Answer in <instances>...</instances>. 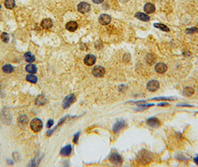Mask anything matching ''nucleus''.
<instances>
[{
  "instance_id": "nucleus-1",
  "label": "nucleus",
  "mask_w": 198,
  "mask_h": 167,
  "mask_svg": "<svg viewBox=\"0 0 198 167\" xmlns=\"http://www.w3.org/2000/svg\"><path fill=\"white\" fill-rule=\"evenodd\" d=\"M30 127H31L33 131L39 132V131H41V129H42L43 122L38 118L34 119V120L31 121V123H30Z\"/></svg>"
},
{
  "instance_id": "nucleus-2",
  "label": "nucleus",
  "mask_w": 198,
  "mask_h": 167,
  "mask_svg": "<svg viewBox=\"0 0 198 167\" xmlns=\"http://www.w3.org/2000/svg\"><path fill=\"white\" fill-rule=\"evenodd\" d=\"M109 160L112 164L116 166L121 165L122 164V161H123L122 156L118 152H113L109 155Z\"/></svg>"
},
{
  "instance_id": "nucleus-3",
  "label": "nucleus",
  "mask_w": 198,
  "mask_h": 167,
  "mask_svg": "<svg viewBox=\"0 0 198 167\" xmlns=\"http://www.w3.org/2000/svg\"><path fill=\"white\" fill-rule=\"evenodd\" d=\"M105 68L104 67L97 65L93 69V74L96 77H102L105 74Z\"/></svg>"
},
{
  "instance_id": "nucleus-4",
  "label": "nucleus",
  "mask_w": 198,
  "mask_h": 167,
  "mask_svg": "<svg viewBox=\"0 0 198 167\" xmlns=\"http://www.w3.org/2000/svg\"><path fill=\"white\" fill-rule=\"evenodd\" d=\"M75 101V96L74 94H69L67 97H65L64 102H63V108H67L68 107L71 106L73 102Z\"/></svg>"
},
{
  "instance_id": "nucleus-5",
  "label": "nucleus",
  "mask_w": 198,
  "mask_h": 167,
  "mask_svg": "<svg viewBox=\"0 0 198 167\" xmlns=\"http://www.w3.org/2000/svg\"><path fill=\"white\" fill-rule=\"evenodd\" d=\"M159 83L158 81L154 80V79L149 81L147 84V90L151 92H156V90L159 89Z\"/></svg>"
},
{
  "instance_id": "nucleus-6",
  "label": "nucleus",
  "mask_w": 198,
  "mask_h": 167,
  "mask_svg": "<svg viewBox=\"0 0 198 167\" xmlns=\"http://www.w3.org/2000/svg\"><path fill=\"white\" fill-rule=\"evenodd\" d=\"M78 10L79 12L82 13H85L89 12L90 10V5L86 2H80L78 5Z\"/></svg>"
},
{
  "instance_id": "nucleus-7",
  "label": "nucleus",
  "mask_w": 198,
  "mask_h": 167,
  "mask_svg": "<svg viewBox=\"0 0 198 167\" xmlns=\"http://www.w3.org/2000/svg\"><path fill=\"white\" fill-rule=\"evenodd\" d=\"M96 61V58L93 54H88L84 58V63L88 66H91L95 63Z\"/></svg>"
},
{
  "instance_id": "nucleus-8",
  "label": "nucleus",
  "mask_w": 198,
  "mask_h": 167,
  "mask_svg": "<svg viewBox=\"0 0 198 167\" xmlns=\"http://www.w3.org/2000/svg\"><path fill=\"white\" fill-rule=\"evenodd\" d=\"M155 70L159 74H164L165 72L167 71L168 66L162 63H159L155 65Z\"/></svg>"
},
{
  "instance_id": "nucleus-9",
  "label": "nucleus",
  "mask_w": 198,
  "mask_h": 167,
  "mask_svg": "<svg viewBox=\"0 0 198 167\" xmlns=\"http://www.w3.org/2000/svg\"><path fill=\"white\" fill-rule=\"evenodd\" d=\"M125 126L126 123L124 121H118V122L115 123L114 126H113V131H114L115 133H117V132H118V131H121L122 129H123L125 127Z\"/></svg>"
},
{
  "instance_id": "nucleus-10",
  "label": "nucleus",
  "mask_w": 198,
  "mask_h": 167,
  "mask_svg": "<svg viewBox=\"0 0 198 167\" xmlns=\"http://www.w3.org/2000/svg\"><path fill=\"white\" fill-rule=\"evenodd\" d=\"M111 16L108 14H101L99 17V22L103 25H107L110 23Z\"/></svg>"
},
{
  "instance_id": "nucleus-11",
  "label": "nucleus",
  "mask_w": 198,
  "mask_h": 167,
  "mask_svg": "<svg viewBox=\"0 0 198 167\" xmlns=\"http://www.w3.org/2000/svg\"><path fill=\"white\" fill-rule=\"evenodd\" d=\"M147 124L149 126L152 128H157L159 126L160 122L157 118H155V117H152V118L148 119L147 121Z\"/></svg>"
},
{
  "instance_id": "nucleus-12",
  "label": "nucleus",
  "mask_w": 198,
  "mask_h": 167,
  "mask_svg": "<svg viewBox=\"0 0 198 167\" xmlns=\"http://www.w3.org/2000/svg\"><path fill=\"white\" fill-rule=\"evenodd\" d=\"M155 10H156V8H155L154 5L151 3V2L146 3L145 7H144V11L146 13H153L155 11Z\"/></svg>"
},
{
  "instance_id": "nucleus-13",
  "label": "nucleus",
  "mask_w": 198,
  "mask_h": 167,
  "mask_svg": "<svg viewBox=\"0 0 198 167\" xmlns=\"http://www.w3.org/2000/svg\"><path fill=\"white\" fill-rule=\"evenodd\" d=\"M53 25V22L51 19H45L42 21L41 22V26H42L43 28L44 29H49L52 27Z\"/></svg>"
},
{
  "instance_id": "nucleus-14",
  "label": "nucleus",
  "mask_w": 198,
  "mask_h": 167,
  "mask_svg": "<svg viewBox=\"0 0 198 167\" xmlns=\"http://www.w3.org/2000/svg\"><path fill=\"white\" fill-rule=\"evenodd\" d=\"M78 27V25L76 22H74V21H72V22H69L66 25V28L69 31H75L77 30Z\"/></svg>"
},
{
  "instance_id": "nucleus-15",
  "label": "nucleus",
  "mask_w": 198,
  "mask_h": 167,
  "mask_svg": "<svg viewBox=\"0 0 198 167\" xmlns=\"http://www.w3.org/2000/svg\"><path fill=\"white\" fill-rule=\"evenodd\" d=\"M136 18H137L138 20H142L144 22H148L150 20V16L148 15L145 14V13H143L142 12H137L136 14H135Z\"/></svg>"
},
{
  "instance_id": "nucleus-16",
  "label": "nucleus",
  "mask_w": 198,
  "mask_h": 167,
  "mask_svg": "<svg viewBox=\"0 0 198 167\" xmlns=\"http://www.w3.org/2000/svg\"><path fill=\"white\" fill-rule=\"evenodd\" d=\"M72 152V145H67L64 146L60 151V155L62 156H69Z\"/></svg>"
},
{
  "instance_id": "nucleus-17",
  "label": "nucleus",
  "mask_w": 198,
  "mask_h": 167,
  "mask_svg": "<svg viewBox=\"0 0 198 167\" xmlns=\"http://www.w3.org/2000/svg\"><path fill=\"white\" fill-rule=\"evenodd\" d=\"M194 93H195V89L192 87H186L184 88L183 92H182L183 95L185 97H191Z\"/></svg>"
},
{
  "instance_id": "nucleus-18",
  "label": "nucleus",
  "mask_w": 198,
  "mask_h": 167,
  "mask_svg": "<svg viewBox=\"0 0 198 167\" xmlns=\"http://www.w3.org/2000/svg\"><path fill=\"white\" fill-rule=\"evenodd\" d=\"M26 71L28 72L29 74H35L37 71V68H36V65H33V64H28V65H26Z\"/></svg>"
},
{
  "instance_id": "nucleus-19",
  "label": "nucleus",
  "mask_w": 198,
  "mask_h": 167,
  "mask_svg": "<svg viewBox=\"0 0 198 167\" xmlns=\"http://www.w3.org/2000/svg\"><path fill=\"white\" fill-rule=\"evenodd\" d=\"M153 26H154L155 28H156L160 29V30H162V31H166V32H168V31H170V29H169L168 27H167L166 25H164V24L162 23H155L154 25H153Z\"/></svg>"
},
{
  "instance_id": "nucleus-20",
  "label": "nucleus",
  "mask_w": 198,
  "mask_h": 167,
  "mask_svg": "<svg viewBox=\"0 0 198 167\" xmlns=\"http://www.w3.org/2000/svg\"><path fill=\"white\" fill-rule=\"evenodd\" d=\"M25 59L28 63H32V62H34L35 60V57L31 53L27 52L25 54Z\"/></svg>"
},
{
  "instance_id": "nucleus-21",
  "label": "nucleus",
  "mask_w": 198,
  "mask_h": 167,
  "mask_svg": "<svg viewBox=\"0 0 198 167\" xmlns=\"http://www.w3.org/2000/svg\"><path fill=\"white\" fill-rule=\"evenodd\" d=\"M5 5L8 9H12L15 7V1L14 0H5Z\"/></svg>"
},
{
  "instance_id": "nucleus-22",
  "label": "nucleus",
  "mask_w": 198,
  "mask_h": 167,
  "mask_svg": "<svg viewBox=\"0 0 198 167\" xmlns=\"http://www.w3.org/2000/svg\"><path fill=\"white\" fill-rule=\"evenodd\" d=\"M2 70H3V71L5 72V73L9 74V73H11V72L14 71V67L11 65L7 64V65H3V67H2Z\"/></svg>"
},
{
  "instance_id": "nucleus-23",
  "label": "nucleus",
  "mask_w": 198,
  "mask_h": 167,
  "mask_svg": "<svg viewBox=\"0 0 198 167\" xmlns=\"http://www.w3.org/2000/svg\"><path fill=\"white\" fill-rule=\"evenodd\" d=\"M26 79H27V81H28V82H30L31 83H36V82H37V77H36V76L33 75L32 74H28L26 77Z\"/></svg>"
},
{
  "instance_id": "nucleus-24",
  "label": "nucleus",
  "mask_w": 198,
  "mask_h": 167,
  "mask_svg": "<svg viewBox=\"0 0 198 167\" xmlns=\"http://www.w3.org/2000/svg\"><path fill=\"white\" fill-rule=\"evenodd\" d=\"M1 39H2V41L5 42H8L10 38L7 33H2V34H1Z\"/></svg>"
},
{
  "instance_id": "nucleus-25",
  "label": "nucleus",
  "mask_w": 198,
  "mask_h": 167,
  "mask_svg": "<svg viewBox=\"0 0 198 167\" xmlns=\"http://www.w3.org/2000/svg\"><path fill=\"white\" fill-rule=\"evenodd\" d=\"M185 32L187 33V34H195V33L198 32V28L196 27H193V28H188V29H186Z\"/></svg>"
},
{
  "instance_id": "nucleus-26",
  "label": "nucleus",
  "mask_w": 198,
  "mask_h": 167,
  "mask_svg": "<svg viewBox=\"0 0 198 167\" xmlns=\"http://www.w3.org/2000/svg\"><path fill=\"white\" fill-rule=\"evenodd\" d=\"M53 124H54V121L51 119V120H49V121L47 122V125H46V126H47V128H51V126H53Z\"/></svg>"
},
{
  "instance_id": "nucleus-27",
  "label": "nucleus",
  "mask_w": 198,
  "mask_h": 167,
  "mask_svg": "<svg viewBox=\"0 0 198 167\" xmlns=\"http://www.w3.org/2000/svg\"><path fill=\"white\" fill-rule=\"evenodd\" d=\"M79 135H80V132H78V133L76 134V135H75V137H74V140H73V141L76 143L77 141H78V137H79Z\"/></svg>"
},
{
  "instance_id": "nucleus-28",
  "label": "nucleus",
  "mask_w": 198,
  "mask_h": 167,
  "mask_svg": "<svg viewBox=\"0 0 198 167\" xmlns=\"http://www.w3.org/2000/svg\"><path fill=\"white\" fill-rule=\"evenodd\" d=\"M153 100H171V98H168V97H159V98H154Z\"/></svg>"
},
{
  "instance_id": "nucleus-29",
  "label": "nucleus",
  "mask_w": 198,
  "mask_h": 167,
  "mask_svg": "<svg viewBox=\"0 0 198 167\" xmlns=\"http://www.w3.org/2000/svg\"><path fill=\"white\" fill-rule=\"evenodd\" d=\"M93 2H94V3L101 4V3H102V2H104V0H93Z\"/></svg>"
},
{
  "instance_id": "nucleus-30",
  "label": "nucleus",
  "mask_w": 198,
  "mask_h": 167,
  "mask_svg": "<svg viewBox=\"0 0 198 167\" xmlns=\"http://www.w3.org/2000/svg\"><path fill=\"white\" fill-rule=\"evenodd\" d=\"M194 162H195L197 165H198V156L195 157V158H194Z\"/></svg>"
},
{
  "instance_id": "nucleus-31",
  "label": "nucleus",
  "mask_w": 198,
  "mask_h": 167,
  "mask_svg": "<svg viewBox=\"0 0 198 167\" xmlns=\"http://www.w3.org/2000/svg\"><path fill=\"white\" fill-rule=\"evenodd\" d=\"M168 103H167V102H163V103H159V104H158V106H168Z\"/></svg>"
},
{
  "instance_id": "nucleus-32",
  "label": "nucleus",
  "mask_w": 198,
  "mask_h": 167,
  "mask_svg": "<svg viewBox=\"0 0 198 167\" xmlns=\"http://www.w3.org/2000/svg\"><path fill=\"white\" fill-rule=\"evenodd\" d=\"M22 121V118H21V117H20V118H19V121ZM22 123H23V124H24V125H25V124H26V123H24V120H23V121H22Z\"/></svg>"
},
{
  "instance_id": "nucleus-33",
  "label": "nucleus",
  "mask_w": 198,
  "mask_h": 167,
  "mask_svg": "<svg viewBox=\"0 0 198 167\" xmlns=\"http://www.w3.org/2000/svg\"><path fill=\"white\" fill-rule=\"evenodd\" d=\"M0 8H1V5H0Z\"/></svg>"
}]
</instances>
